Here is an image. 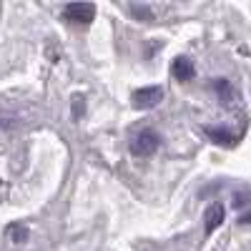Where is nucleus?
<instances>
[{
	"label": "nucleus",
	"mask_w": 251,
	"mask_h": 251,
	"mask_svg": "<svg viewBox=\"0 0 251 251\" xmlns=\"http://www.w3.org/2000/svg\"><path fill=\"white\" fill-rule=\"evenodd\" d=\"M161 146V136L156 131H141L131 141V153L133 156H153Z\"/></svg>",
	"instance_id": "obj_1"
},
{
	"label": "nucleus",
	"mask_w": 251,
	"mask_h": 251,
	"mask_svg": "<svg viewBox=\"0 0 251 251\" xmlns=\"http://www.w3.org/2000/svg\"><path fill=\"white\" fill-rule=\"evenodd\" d=\"M163 100V88L161 86H149V88H138L133 93V108L146 111V108H153Z\"/></svg>",
	"instance_id": "obj_2"
},
{
	"label": "nucleus",
	"mask_w": 251,
	"mask_h": 251,
	"mask_svg": "<svg viewBox=\"0 0 251 251\" xmlns=\"http://www.w3.org/2000/svg\"><path fill=\"white\" fill-rule=\"evenodd\" d=\"M66 18L71 23H78V25H88L91 20L96 18V5L91 3H73V5H66Z\"/></svg>",
	"instance_id": "obj_3"
},
{
	"label": "nucleus",
	"mask_w": 251,
	"mask_h": 251,
	"mask_svg": "<svg viewBox=\"0 0 251 251\" xmlns=\"http://www.w3.org/2000/svg\"><path fill=\"white\" fill-rule=\"evenodd\" d=\"M203 221H206V231H208V234H211L214 228H219V226L224 224V206H221V203H211V206L206 208Z\"/></svg>",
	"instance_id": "obj_4"
},
{
	"label": "nucleus",
	"mask_w": 251,
	"mask_h": 251,
	"mask_svg": "<svg viewBox=\"0 0 251 251\" xmlns=\"http://www.w3.org/2000/svg\"><path fill=\"white\" fill-rule=\"evenodd\" d=\"M171 71H174V75H176L178 80H188V78H194V73H196L194 63L188 60V58H176L174 66H171Z\"/></svg>",
	"instance_id": "obj_5"
},
{
	"label": "nucleus",
	"mask_w": 251,
	"mask_h": 251,
	"mask_svg": "<svg viewBox=\"0 0 251 251\" xmlns=\"http://www.w3.org/2000/svg\"><path fill=\"white\" fill-rule=\"evenodd\" d=\"M8 239H10L13 244H23V241H28V226H23V224H13V226H8Z\"/></svg>",
	"instance_id": "obj_6"
},
{
	"label": "nucleus",
	"mask_w": 251,
	"mask_h": 251,
	"mask_svg": "<svg viewBox=\"0 0 251 251\" xmlns=\"http://www.w3.org/2000/svg\"><path fill=\"white\" fill-rule=\"evenodd\" d=\"M214 91H216V93L224 98V103H226V106L234 100V88L228 86V80H226V78H221V80H216V83H214Z\"/></svg>",
	"instance_id": "obj_7"
},
{
	"label": "nucleus",
	"mask_w": 251,
	"mask_h": 251,
	"mask_svg": "<svg viewBox=\"0 0 251 251\" xmlns=\"http://www.w3.org/2000/svg\"><path fill=\"white\" fill-rule=\"evenodd\" d=\"M206 136L211 141H216V143H221V146H231L234 143V136L226 133L224 128H206Z\"/></svg>",
	"instance_id": "obj_8"
},
{
	"label": "nucleus",
	"mask_w": 251,
	"mask_h": 251,
	"mask_svg": "<svg viewBox=\"0 0 251 251\" xmlns=\"http://www.w3.org/2000/svg\"><path fill=\"white\" fill-rule=\"evenodd\" d=\"M131 13H133L138 20H143V23H146V20H153V10L146 8V5H141V3H133V5H131Z\"/></svg>",
	"instance_id": "obj_9"
},
{
	"label": "nucleus",
	"mask_w": 251,
	"mask_h": 251,
	"mask_svg": "<svg viewBox=\"0 0 251 251\" xmlns=\"http://www.w3.org/2000/svg\"><path fill=\"white\" fill-rule=\"evenodd\" d=\"M239 224H246V226H249V224H251V211L241 214V216H239Z\"/></svg>",
	"instance_id": "obj_10"
}]
</instances>
